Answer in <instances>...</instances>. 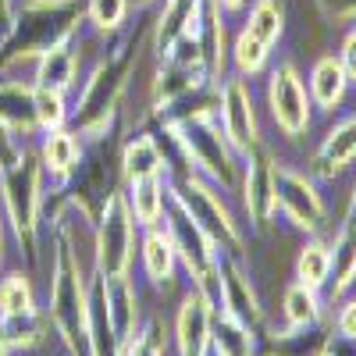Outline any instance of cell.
<instances>
[{"mask_svg":"<svg viewBox=\"0 0 356 356\" xmlns=\"http://www.w3.org/2000/svg\"><path fill=\"white\" fill-rule=\"evenodd\" d=\"M168 129L175 132L178 146L189 164H196L200 178H211L221 189H235L239 182V154L228 143V136L221 132L218 111H200L189 118H178V122H168Z\"/></svg>","mask_w":356,"mask_h":356,"instance_id":"1","label":"cell"},{"mask_svg":"<svg viewBox=\"0 0 356 356\" xmlns=\"http://www.w3.org/2000/svg\"><path fill=\"white\" fill-rule=\"evenodd\" d=\"M275 218H282L289 228L317 235L328 221V207L317 189V178L296 171L292 164L275 161Z\"/></svg>","mask_w":356,"mask_h":356,"instance_id":"2","label":"cell"},{"mask_svg":"<svg viewBox=\"0 0 356 356\" xmlns=\"http://www.w3.org/2000/svg\"><path fill=\"white\" fill-rule=\"evenodd\" d=\"M79 15H82V0H36V4H25L15 25V40H18L15 57H29V54L40 57L47 47L72 40Z\"/></svg>","mask_w":356,"mask_h":356,"instance_id":"3","label":"cell"},{"mask_svg":"<svg viewBox=\"0 0 356 356\" xmlns=\"http://www.w3.org/2000/svg\"><path fill=\"white\" fill-rule=\"evenodd\" d=\"M171 196L186 207L189 218H193L207 235H211L214 246H225V250H243V232H239V225H235L232 211H228L225 200H221L211 186H207L196 171H189V175L178 178L175 189H171Z\"/></svg>","mask_w":356,"mask_h":356,"instance_id":"4","label":"cell"},{"mask_svg":"<svg viewBox=\"0 0 356 356\" xmlns=\"http://www.w3.org/2000/svg\"><path fill=\"white\" fill-rule=\"evenodd\" d=\"M267 107H271L275 125L289 139L307 136V129L314 122V104H310V93L303 86L300 68H296L292 61H282L271 72V82H267Z\"/></svg>","mask_w":356,"mask_h":356,"instance_id":"5","label":"cell"},{"mask_svg":"<svg viewBox=\"0 0 356 356\" xmlns=\"http://www.w3.org/2000/svg\"><path fill=\"white\" fill-rule=\"evenodd\" d=\"M132 257V211L129 200L111 193L100 214V235H97V264L104 278H122L129 271Z\"/></svg>","mask_w":356,"mask_h":356,"instance_id":"6","label":"cell"},{"mask_svg":"<svg viewBox=\"0 0 356 356\" xmlns=\"http://www.w3.org/2000/svg\"><path fill=\"white\" fill-rule=\"evenodd\" d=\"M218 122L228 143L235 146V154H250L253 146H260V129H257V107H253V89L246 86L243 75L225 79L218 89Z\"/></svg>","mask_w":356,"mask_h":356,"instance_id":"7","label":"cell"},{"mask_svg":"<svg viewBox=\"0 0 356 356\" xmlns=\"http://www.w3.org/2000/svg\"><path fill=\"white\" fill-rule=\"evenodd\" d=\"M4 207H8V218L15 225L18 235H33L36 228V218H40V203H43V193H40V164L29 157V154H18L4 171Z\"/></svg>","mask_w":356,"mask_h":356,"instance_id":"8","label":"cell"},{"mask_svg":"<svg viewBox=\"0 0 356 356\" xmlns=\"http://www.w3.org/2000/svg\"><path fill=\"white\" fill-rule=\"evenodd\" d=\"M129 57L125 54L122 61H111L104 68H97V75L89 79L86 93H82V104H79V114H75V125L86 132V136H100L114 114V104L125 89V75H129Z\"/></svg>","mask_w":356,"mask_h":356,"instance_id":"9","label":"cell"},{"mask_svg":"<svg viewBox=\"0 0 356 356\" xmlns=\"http://www.w3.org/2000/svg\"><path fill=\"white\" fill-rule=\"evenodd\" d=\"M243 203L253 228H267L275 221V157L253 146L250 154H243Z\"/></svg>","mask_w":356,"mask_h":356,"instance_id":"10","label":"cell"},{"mask_svg":"<svg viewBox=\"0 0 356 356\" xmlns=\"http://www.w3.org/2000/svg\"><path fill=\"white\" fill-rule=\"evenodd\" d=\"M218 303L225 307V314L250 324V328H257L260 317H264L260 300H257V292H253V285L243 271V264L232 260V257H221V253H218Z\"/></svg>","mask_w":356,"mask_h":356,"instance_id":"11","label":"cell"},{"mask_svg":"<svg viewBox=\"0 0 356 356\" xmlns=\"http://www.w3.org/2000/svg\"><path fill=\"white\" fill-rule=\"evenodd\" d=\"M356 161V114H346L324 132L317 154L310 161L314 178H339Z\"/></svg>","mask_w":356,"mask_h":356,"instance_id":"12","label":"cell"},{"mask_svg":"<svg viewBox=\"0 0 356 356\" xmlns=\"http://www.w3.org/2000/svg\"><path fill=\"white\" fill-rule=\"evenodd\" d=\"M211 324H214V314H211V300L196 289L189 300L178 310V353L182 356H207L211 349Z\"/></svg>","mask_w":356,"mask_h":356,"instance_id":"13","label":"cell"},{"mask_svg":"<svg viewBox=\"0 0 356 356\" xmlns=\"http://www.w3.org/2000/svg\"><path fill=\"white\" fill-rule=\"evenodd\" d=\"M203 15H207L203 0H164L161 25H157V50L168 54L178 40H196Z\"/></svg>","mask_w":356,"mask_h":356,"instance_id":"14","label":"cell"},{"mask_svg":"<svg viewBox=\"0 0 356 356\" xmlns=\"http://www.w3.org/2000/svg\"><path fill=\"white\" fill-rule=\"evenodd\" d=\"M349 86H353V82L346 79V72H342V65H339V57H335V54H324V57H317L314 68H310L307 93H310V104H314L317 111L332 114V111H339V107L346 104Z\"/></svg>","mask_w":356,"mask_h":356,"instance_id":"15","label":"cell"},{"mask_svg":"<svg viewBox=\"0 0 356 356\" xmlns=\"http://www.w3.org/2000/svg\"><path fill=\"white\" fill-rule=\"evenodd\" d=\"M353 282H356V225H342V232L332 243V271H328V285H324L332 303L342 300Z\"/></svg>","mask_w":356,"mask_h":356,"instance_id":"16","label":"cell"},{"mask_svg":"<svg viewBox=\"0 0 356 356\" xmlns=\"http://www.w3.org/2000/svg\"><path fill=\"white\" fill-rule=\"evenodd\" d=\"M168 168V157H164V146L157 143V136H136L132 143H125L122 150V171L129 182L136 178H154V175H164Z\"/></svg>","mask_w":356,"mask_h":356,"instance_id":"17","label":"cell"},{"mask_svg":"<svg viewBox=\"0 0 356 356\" xmlns=\"http://www.w3.org/2000/svg\"><path fill=\"white\" fill-rule=\"evenodd\" d=\"M282 317H285V332H314L321 324V296L317 289L307 285H289L282 296Z\"/></svg>","mask_w":356,"mask_h":356,"instance_id":"18","label":"cell"},{"mask_svg":"<svg viewBox=\"0 0 356 356\" xmlns=\"http://www.w3.org/2000/svg\"><path fill=\"white\" fill-rule=\"evenodd\" d=\"M0 122L11 132H33L36 129L33 89H25L22 82H0Z\"/></svg>","mask_w":356,"mask_h":356,"instance_id":"19","label":"cell"},{"mask_svg":"<svg viewBox=\"0 0 356 356\" xmlns=\"http://www.w3.org/2000/svg\"><path fill=\"white\" fill-rule=\"evenodd\" d=\"M328 271H332V243L314 235V239L303 243L300 257H296V282L321 292L328 285Z\"/></svg>","mask_w":356,"mask_h":356,"instance_id":"20","label":"cell"},{"mask_svg":"<svg viewBox=\"0 0 356 356\" xmlns=\"http://www.w3.org/2000/svg\"><path fill=\"white\" fill-rule=\"evenodd\" d=\"M75 82V50L65 43H54L40 54V65H36V86H47V89H57V93H65V89Z\"/></svg>","mask_w":356,"mask_h":356,"instance_id":"21","label":"cell"},{"mask_svg":"<svg viewBox=\"0 0 356 356\" xmlns=\"http://www.w3.org/2000/svg\"><path fill=\"white\" fill-rule=\"evenodd\" d=\"M168 207V189L161 182V175L154 178H136V182H129V211L139 225H157L161 214Z\"/></svg>","mask_w":356,"mask_h":356,"instance_id":"22","label":"cell"},{"mask_svg":"<svg viewBox=\"0 0 356 356\" xmlns=\"http://www.w3.org/2000/svg\"><path fill=\"white\" fill-rule=\"evenodd\" d=\"M243 33H250L264 47H275L282 40V33H285V4L282 0H253Z\"/></svg>","mask_w":356,"mask_h":356,"instance_id":"23","label":"cell"},{"mask_svg":"<svg viewBox=\"0 0 356 356\" xmlns=\"http://www.w3.org/2000/svg\"><path fill=\"white\" fill-rule=\"evenodd\" d=\"M211 349L218 356H253V328L232 314H221L211 324Z\"/></svg>","mask_w":356,"mask_h":356,"instance_id":"24","label":"cell"},{"mask_svg":"<svg viewBox=\"0 0 356 356\" xmlns=\"http://www.w3.org/2000/svg\"><path fill=\"white\" fill-rule=\"evenodd\" d=\"M79 161H82V150H79V139L72 132L57 129V132L47 136V143H43V168L50 175L65 178V175H72L79 168Z\"/></svg>","mask_w":356,"mask_h":356,"instance_id":"25","label":"cell"},{"mask_svg":"<svg viewBox=\"0 0 356 356\" xmlns=\"http://www.w3.org/2000/svg\"><path fill=\"white\" fill-rule=\"evenodd\" d=\"M143 264H146V275L154 282H168L175 271V246L168 239V232H150L143 239Z\"/></svg>","mask_w":356,"mask_h":356,"instance_id":"26","label":"cell"},{"mask_svg":"<svg viewBox=\"0 0 356 356\" xmlns=\"http://www.w3.org/2000/svg\"><path fill=\"white\" fill-rule=\"evenodd\" d=\"M267 61H271V47H264L260 40H253L250 33H239L232 43V65L235 72H239L243 79H253L267 68Z\"/></svg>","mask_w":356,"mask_h":356,"instance_id":"27","label":"cell"},{"mask_svg":"<svg viewBox=\"0 0 356 356\" xmlns=\"http://www.w3.org/2000/svg\"><path fill=\"white\" fill-rule=\"evenodd\" d=\"M33 107H36V129L43 132H57L65 125V93H57V89H47V86H36L33 89Z\"/></svg>","mask_w":356,"mask_h":356,"instance_id":"28","label":"cell"},{"mask_svg":"<svg viewBox=\"0 0 356 356\" xmlns=\"http://www.w3.org/2000/svg\"><path fill=\"white\" fill-rule=\"evenodd\" d=\"M0 310L4 317H22V314H33V289L22 275H8L4 285H0Z\"/></svg>","mask_w":356,"mask_h":356,"instance_id":"29","label":"cell"},{"mask_svg":"<svg viewBox=\"0 0 356 356\" xmlns=\"http://www.w3.org/2000/svg\"><path fill=\"white\" fill-rule=\"evenodd\" d=\"M89 22H93L97 29H104V33H111V29H118L125 22L129 15V0H89Z\"/></svg>","mask_w":356,"mask_h":356,"instance_id":"30","label":"cell"},{"mask_svg":"<svg viewBox=\"0 0 356 356\" xmlns=\"http://www.w3.org/2000/svg\"><path fill=\"white\" fill-rule=\"evenodd\" d=\"M335 328L346 342H356V300H346L342 296V310L335 317Z\"/></svg>","mask_w":356,"mask_h":356,"instance_id":"31","label":"cell"},{"mask_svg":"<svg viewBox=\"0 0 356 356\" xmlns=\"http://www.w3.org/2000/svg\"><path fill=\"white\" fill-rule=\"evenodd\" d=\"M339 65H342V72H346V79L349 82H356V25L346 33V40H342V50H339Z\"/></svg>","mask_w":356,"mask_h":356,"instance_id":"32","label":"cell"},{"mask_svg":"<svg viewBox=\"0 0 356 356\" xmlns=\"http://www.w3.org/2000/svg\"><path fill=\"white\" fill-rule=\"evenodd\" d=\"M11 136H15V132H11L4 122H0V171H4V168H8V164H11L18 154H22L18 146H15V139H11Z\"/></svg>","mask_w":356,"mask_h":356,"instance_id":"33","label":"cell"},{"mask_svg":"<svg viewBox=\"0 0 356 356\" xmlns=\"http://www.w3.org/2000/svg\"><path fill=\"white\" fill-rule=\"evenodd\" d=\"M129 356H161V346H157L154 332L136 335V339H132V346H129Z\"/></svg>","mask_w":356,"mask_h":356,"instance_id":"34","label":"cell"},{"mask_svg":"<svg viewBox=\"0 0 356 356\" xmlns=\"http://www.w3.org/2000/svg\"><path fill=\"white\" fill-rule=\"evenodd\" d=\"M0 33H11V0H0Z\"/></svg>","mask_w":356,"mask_h":356,"instance_id":"35","label":"cell"},{"mask_svg":"<svg viewBox=\"0 0 356 356\" xmlns=\"http://www.w3.org/2000/svg\"><path fill=\"white\" fill-rule=\"evenodd\" d=\"M346 225H356V186H353V196H349V211H346Z\"/></svg>","mask_w":356,"mask_h":356,"instance_id":"36","label":"cell"},{"mask_svg":"<svg viewBox=\"0 0 356 356\" xmlns=\"http://www.w3.org/2000/svg\"><path fill=\"white\" fill-rule=\"evenodd\" d=\"M214 4H218V8H225V11H235V8H243L246 0H214Z\"/></svg>","mask_w":356,"mask_h":356,"instance_id":"37","label":"cell"},{"mask_svg":"<svg viewBox=\"0 0 356 356\" xmlns=\"http://www.w3.org/2000/svg\"><path fill=\"white\" fill-rule=\"evenodd\" d=\"M8 353V335H4V324H0V356Z\"/></svg>","mask_w":356,"mask_h":356,"instance_id":"38","label":"cell"},{"mask_svg":"<svg viewBox=\"0 0 356 356\" xmlns=\"http://www.w3.org/2000/svg\"><path fill=\"white\" fill-rule=\"evenodd\" d=\"M139 4H146V0H139Z\"/></svg>","mask_w":356,"mask_h":356,"instance_id":"39","label":"cell"}]
</instances>
